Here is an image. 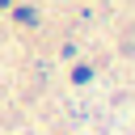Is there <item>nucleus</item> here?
Here are the masks:
<instances>
[{
	"instance_id": "nucleus-1",
	"label": "nucleus",
	"mask_w": 135,
	"mask_h": 135,
	"mask_svg": "<svg viewBox=\"0 0 135 135\" xmlns=\"http://www.w3.org/2000/svg\"><path fill=\"white\" fill-rule=\"evenodd\" d=\"M89 76H93V68H84V63H80V68H76V72H72V80H76V84H84V80H89Z\"/></svg>"
}]
</instances>
